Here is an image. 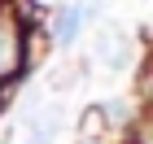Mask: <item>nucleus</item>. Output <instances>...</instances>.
<instances>
[{
    "label": "nucleus",
    "mask_w": 153,
    "mask_h": 144,
    "mask_svg": "<svg viewBox=\"0 0 153 144\" xmlns=\"http://www.w3.org/2000/svg\"><path fill=\"white\" fill-rule=\"evenodd\" d=\"M101 57H105V66H127V44H123V35H101Z\"/></svg>",
    "instance_id": "obj_2"
},
{
    "label": "nucleus",
    "mask_w": 153,
    "mask_h": 144,
    "mask_svg": "<svg viewBox=\"0 0 153 144\" xmlns=\"http://www.w3.org/2000/svg\"><path fill=\"white\" fill-rule=\"evenodd\" d=\"M79 22H83V4H70L66 13H57V26H53V31H57L61 44H70V39L79 35Z\"/></svg>",
    "instance_id": "obj_1"
},
{
    "label": "nucleus",
    "mask_w": 153,
    "mask_h": 144,
    "mask_svg": "<svg viewBox=\"0 0 153 144\" xmlns=\"http://www.w3.org/2000/svg\"><path fill=\"white\" fill-rule=\"evenodd\" d=\"M53 131H57V118H39L31 127V140L26 144H53Z\"/></svg>",
    "instance_id": "obj_3"
}]
</instances>
